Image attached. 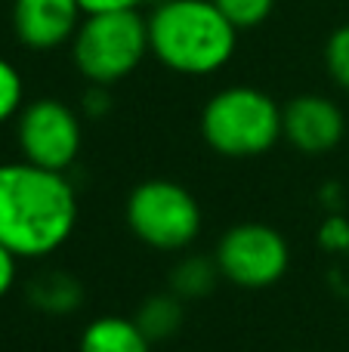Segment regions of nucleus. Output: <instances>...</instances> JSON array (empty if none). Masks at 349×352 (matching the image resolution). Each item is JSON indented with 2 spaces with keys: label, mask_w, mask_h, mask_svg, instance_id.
<instances>
[{
  "label": "nucleus",
  "mask_w": 349,
  "mask_h": 352,
  "mask_svg": "<svg viewBox=\"0 0 349 352\" xmlns=\"http://www.w3.org/2000/svg\"><path fill=\"white\" fill-rule=\"evenodd\" d=\"M78 213V192L65 173L28 161L0 164V244L19 260H43L65 248Z\"/></svg>",
  "instance_id": "obj_1"
},
{
  "label": "nucleus",
  "mask_w": 349,
  "mask_h": 352,
  "mask_svg": "<svg viewBox=\"0 0 349 352\" xmlns=\"http://www.w3.org/2000/svg\"><path fill=\"white\" fill-rule=\"evenodd\" d=\"M238 28L214 0H161L148 16V53L164 68L204 78L229 65Z\"/></svg>",
  "instance_id": "obj_2"
},
{
  "label": "nucleus",
  "mask_w": 349,
  "mask_h": 352,
  "mask_svg": "<svg viewBox=\"0 0 349 352\" xmlns=\"http://www.w3.org/2000/svg\"><path fill=\"white\" fill-rule=\"evenodd\" d=\"M201 136L223 158H260L282 140V105L257 87H226L201 109Z\"/></svg>",
  "instance_id": "obj_3"
},
{
  "label": "nucleus",
  "mask_w": 349,
  "mask_h": 352,
  "mask_svg": "<svg viewBox=\"0 0 349 352\" xmlns=\"http://www.w3.org/2000/svg\"><path fill=\"white\" fill-rule=\"evenodd\" d=\"M148 56V19L139 10L90 12L71 41V59L90 84L111 87L130 78Z\"/></svg>",
  "instance_id": "obj_4"
},
{
  "label": "nucleus",
  "mask_w": 349,
  "mask_h": 352,
  "mask_svg": "<svg viewBox=\"0 0 349 352\" xmlns=\"http://www.w3.org/2000/svg\"><path fill=\"white\" fill-rule=\"evenodd\" d=\"M127 229L139 244L161 254H179L198 241L204 226V213L198 198L173 179H146L130 192Z\"/></svg>",
  "instance_id": "obj_5"
},
{
  "label": "nucleus",
  "mask_w": 349,
  "mask_h": 352,
  "mask_svg": "<svg viewBox=\"0 0 349 352\" xmlns=\"http://www.w3.org/2000/svg\"><path fill=\"white\" fill-rule=\"evenodd\" d=\"M223 281L241 291H266L291 269L288 238L269 223H235L214 248Z\"/></svg>",
  "instance_id": "obj_6"
},
{
  "label": "nucleus",
  "mask_w": 349,
  "mask_h": 352,
  "mask_svg": "<svg viewBox=\"0 0 349 352\" xmlns=\"http://www.w3.org/2000/svg\"><path fill=\"white\" fill-rule=\"evenodd\" d=\"M80 142H84L80 118L62 99L47 96L25 102L16 118V146L28 164L65 173L78 161Z\"/></svg>",
  "instance_id": "obj_7"
},
{
  "label": "nucleus",
  "mask_w": 349,
  "mask_h": 352,
  "mask_svg": "<svg viewBox=\"0 0 349 352\" xmlns=\"http://www.w3.org/2000/svg\"><path fill=\"white\" fill-rule=\"evenodd\" d=\"M84 16L78 0H12V31L34 53L71 43Z\"/></svg>",
  "instance_id": "obj_8"
},
{
  "label": "nucleus",
  "mask_w": 349,
  "mask_h": 352,
  "mask_svg": "<svg viewBox=\"0 0 349 352\" xmlns=\"http://www.w3.org/2000/svg\"><path fill=\"white\" fill-rule=\"evenodd\" d=\"M346 133L344 111L328 96H306L291 99L282 109V140H288L303 155H325L340 146Z\"/></svg>",
  "instance_id": "obj_9"
},
{
  "label": "nucleus",
  "mask_w": 349,
  "mask_h": 352,
  "mask_svg": "<svg viewBox=\"0 0 349 352\" xmlns=\"http://www.w3.org/2000/svg\"><path fill=\"white\" fill-rule=\"evenodd\" d=\"M155 343L146 331L127 316H96L84 324L78 337V352H152Z\"/></svg>",
  "instance_id": "obj_10"
},
{
  "label": "nucleus",
  "mask_w": 349,
  "mask_h": 352,
  "mask_svg": "<svg viewBox=\"0 0 349 352\" xmlns=\"http://www.w3.org/2000/svg\"><path fill=\"white\" fill-rule=\"evenodd\" d=\"M220 281H223V275H220L214 254H183L170 266V275H167L170 294H177L183 303L204 300L207 294H214V287Z\"/></svg>",
  "instance_id": "obj_11"
},
{
  "label": "nucleus",
  "mask_w": 349,
  "mask_h": 352,
  "mask_svg": "<svg viewBox=\"0 0 349 352\" xmlns=\"http://www.w3.org/2000/svg\"><path fill=\"white\" fill-rule=\"evenodd\" d=\"M136 324L146 331V337L152 343H161V340H170L185 322V306L177 294H152L139 303L136 309Z\"/></svg>",
  "instance_id": "obj_12"
},
{
  "label": "nucleus",
  "mask_w": 349,
  "mask_h": 352,
  "mask_svg": "<svg viewBox=\"0 0 349 352\" xmlns=\"http://www.w3.org/2000/svg\"><path fill=\"white\" fill-rule=\"evenodd\" d=\"M31 303L49 316H71L84 303V287L68 272H47L31 285Z\"/></svg>",
  "instance_id": "obj_13"
},
{
  "label": "nucleus",
  "mask_w": 349,
  "mask_h": 352,
  "mask_svg": "<svg viewBox=\"0 0 349 352\" xmlns=\"http://www.w3.org/2000/svg\"><path fill=\"white\" fill-rule=\"evenodd\" d=\"M25 109V80L10 59L0 56V124L16 121Z\"/></svg>",
  "instance_id": "obj_14"
},
{
  "label": "nucleus",
  "mask_w": 349,
  "mask_h": 352,
  "mask_svg": "<svg viewBox=\"0 0 349 352\" xmlns=\"http://www.w3.org/2000/svg\"><path fill=\"white\" fill-rule=\"evenodd\" d=\"M220 6V12L235 25L238 31L245 28H257L266 19L272 16V6L275 0H214Z\"/></svg>",
  "instance_id": "obj_15"
},
{
  "label": "nucleus",
  "mask_w": 349,
  "mask_h": 352,
  "mask_svg": "<svg viewBox=\"0 0 349 352\" xmlns=\"http://www.w3.org/2000/svg\"><path fill=\"white\" fill-rule=\"evenodd\" d=\"M325 68L340 90H349V25L337 28L331 37H328Z\"/></svg>",
  "instance_id": "obj_16"
},
{
  "label": "nucleus",
  "mask_w": 349,
  "mask_h": 352,
  "mask_svg": "<svg viewBox=\"0 0 349 352\" xmlns=\"http://www.w3.org/2000/svg\"><path fill=\"white\" fill-rule=\"evenodd\" d=\"M319 244L328 254H349V219L340 213H331L319 226Z\"/></svg>",
  "instance_id": "obj_17"
},
{
  "label": "nucleus",
  "mask_w": 349,
  "mask_h": 352,
  "mask_svg": "<svg viewBox=\"0 0 349 352\" xmlns=\"http://www.w3.org/2000/svg\"><path fill=\"white\" fill-rule=\"evenodd\" d=\"M80 10L90 12H127V10H142L146 3H161V0H78Z\"/></svg>",
  "instance_id": "obj_18"
},
{
  "label": "nucleus",
  "mask_w": 349,
  "mask_h": 352,
  "mask_svg": "<svg viewBox=\"0 0 349 352\" xmlns=\"http://www.w3.org/2000/svg\"><path fill=\"white\" fill-rule=\"evenodd\" d=\"M16 275H19V256L12 254L6 244H0V300L12 291L16 285Z\"/></svg>",
  "instance_id": "obj_19"
},
{
  "label": "nucleus",
  "mask_w": 349,
  "mask_h": 352,
  "mask_svg": "<svg viewBox=\"0 0 349 352\" xmlns=\"http://www.w3.org/2000/svg\"><path fill=\"white\" fill-rule=\"evenodd\" d=\"M84 109H87V115H105L109 111V93H105V87L93 84V90L84 99Z\"/></svg>",
  "instance_id": "obj_20"
}]
</instances>
